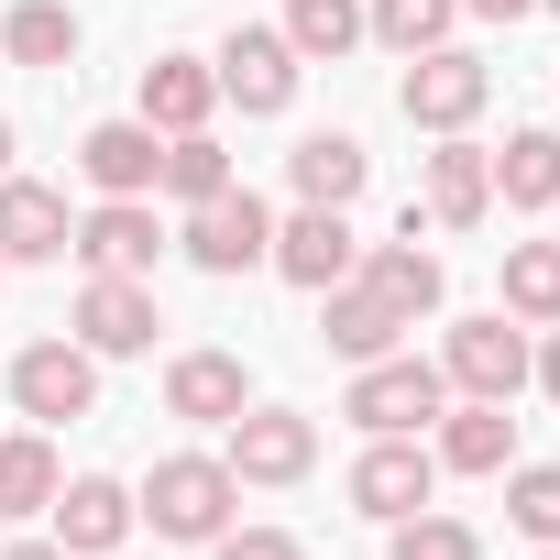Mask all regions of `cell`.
Wrapping results in <instances>:
<instances>
[{
  "instance_id": "cell-2",
  "label": "cell",
  "mask_w": 560,
  "mask_h": 560,
  "mask_svg": "<svg viewBox=\"0 0 560 560\" xmlns=\"http://www.w3.org/2000/svg\"><path fill=\"white\" fill-rule=\"evenodd\" d=\"M440 396H451V374H440V363H418V352L396 363V352H385V363H363V374H352V407H341V418H352V429H374V440H418V429L440 418Z\"/></svg>"
},
{
  "instance_id": "cell-31",
  "label": "cell",
  "mask_w": 560,
  "mask_h": 560,
  "mask_svg": "<svg viewBox=\"0 0 560 560\" xmlns=\"http://www.w3.org/2000/svg\"><path fill=\"white\" fill-rule=\"evenodd\" d=\"M505 516H516L538 549H560V472H516V483H505Z\"/></svg>"
},
{
  "instance_id": "cell-5",
  "label": "cell",
  "mask_w": 560,
  "mask_h": 560,
  "mask_svg": "<svg viewBox=\"0 0 560 560\" xmlns=\"http://www.w3.org/2000/svg\"><path fill=\"white\" fill-rule=\"evenodd\" d=\"M298 67H308V56H298L287 34H264V23H242V34H231V45L209 56V78H220V100H242L253 121L298 100Z\"/></svg>"
},
{
  "instance_id": "cell-3",
  "label": "cell",
  "mask_w": 560,
  "mask_h": 560,
  "mask_svg": "<svg viewBox=\"0 0 560 560\" xmlns=\"http://www.w3.org/2000/svg\"><path fill=\"white\" fill-rule=\"evenodd\" d=\"M483 100H494V67H483V56H462V45H429V56L407 67V89H396V110H407L418 132H462Z\"/></svg>"
},
{
  "instance_id": "cell-18",
  "label": "cell",
  "mask_w": 560,
  "mask_h": 560,
  "mask_svg": "<svg viewBox=\"0 0 560 560\" xmlns=\"http://www.w3.org/2000/svg\"><path fill=\"white\" fill-rule=\"evenodd\" d=\"M209 110H220V78L198 67V56H154L143 67V121L176 143V132H209Z\"/></svg>"
},
{
  "instance_id": "cell-20",
  "label": "cell",
  "mask_w": 560,
  "mask_h": 560,
  "mask_svg": "<svg viewBox=\"0 0 560 560\" xmlns=\"http://www.w3.org/2000/svg\"><path fill=\"white\" fill-rule=\"evenodd\" d=\"M287 176H298V198H308V209H352V198H363V176H374V154H363L352 132H308V143L287 154Z\"/></svg>"
},
{
  "instance_id": "cell-16",
  "label": "cell",
  "mask_w": 560,
  "mask_h": 560,
  "mask_svg": "<svg viewBox=\"0 0 560 560\" xmlns=\"http://www.w3.org/2000/svg\"><path fill=\"white\" fill-rule=\"evenodd\" d=\"M396 330H407V319H396L374 287H352V275H341V287H319V341H330L341 363H385Z\"/></svg>"
},
{
  "instance_id": "cell-17",
  "label": "cell",
  "mask_w": 560,
  "mask_h": 560,
  "mask_svg": "<svg viewBox=\"0 0 560 560\" xmlns=\"http://www.w3.org/2000/svg\"><path fill=\"white\" fill-rule=\"evenodd\" d=\"M78 165H89L100 198H143V187L165 176V143H154V121H100V132L78 143Z\"/></svg>"
},
{
  "instance_id": "cell-29",
  "label": "cell",
  "mask_w": 560,
  "mask_h": 560,
  "mask_svg": "<svg viewBox=\"0 0 560 560\" xmlns=\"http://www.w3.org/2000/svg\"><path fill=\"white\" fill-rule=\"evenodd\" d=\"M385 560H483V538L462 527V516H396V538H385Z\"/></svg>"
},
{
  "instance_id": "cell-30",
  "label": "cell",
  "mask_w": 560,
  "mask_h": 560,
  "mask_svg": "<svg viewBox=\"0 0 560 560\" xmlns=\"http://www.w3.org/2000/svg\"><path fill=\"white\" fill-rule=\"evenodd\" d=\"M451 12H462V0H374V34H385L396 56H429V45L451 34Z\"/></svg>"
},
{
  "instance_id": "cell-36",
  "label": "cell",
  "mask_w": 560,
  "mask_h": 560,
  "mask_svg": "<svg viewBox=\"0 0 560 560\" xmlns=\"http://www.w3.org/2000/svg\"><path fill=\"white\" fill-rule=\"evenodd\" d=\"M0 176H12V121H0Z\"/></svg>"
},
{
  "instance_id": "cell-6",
  "label": "cell",
  "mask_w": 560,
  "mask_h": 560,
  "mask_svg": "<svg viewBox=\"0 0 560 560\" xmlns=\"http://www.w3.org/2000/svg\"><path fill=\"white\" fill-rule=\"evenodd\" d=\"M12 396H23V418H89L100 407V352H78V341H34L23 363H12Z\"/></svg>"
},
{
  "instance_id": "cell-1",
  "label": "cell",
  "mask_w": 560,
  "mask_h": 560,
  "mask_svg": "<svg viewBox=\"0 0 560 560\" xmlns=\"http://www.w3.org/2000/svg\"><path fill=\"white\" fill-rule=\"evenodd\" d=\"M231 494H242L231 462L176 451V462H154V483L132 494V516H154V538H220V527H231Z\"/></svg>"
},
{
  "instance_id": "cell-7",
  "label": "cell",
  "mask_w": 560,
  "mask_h": 560,
  "mask_svg": "<svg viewBox=\"0 0 560 560\" xmlns=\"http://www.w3.org/2000/svg\"><path fill=\"white\" fill-rule=\"evenodd\" d=\"M308 462H319V429L298 407H242L231 418V472L242 483H298Z\"/></svg>"
},
{
  "instance_id": "cell-38",
  "label": "cell",
  "mask_w": 560,
  "mask_h": 560,
  "mask_svg": "<svg viewBox=\"0 0 560 560\" xmlns=\"http://www.w3.org/2000/svg\"><path fill=\"white\" fill-rule=\"evenodd\" d=\"M110 560H121V549H110Z\"/></svg>"
},
{
  "instance_id": "cell-28",
  "label": "cell",
  "mask_w": 560,
  "mask_h": 560,
  "mask_svg": "<svg viewBox=\"0 0 560 560\" xmlns=\"http://www.w3.org/2000/svg\"><path fill=\"white\" fill-rule=\"evenodd\" d=\"M154 187H176V198L198 209V198H220V187H231V154H220L209 132H176V143H165V176H154Z\"/></svg>"
},
{
  "instance_id": "cell-14",
  "label": "cell",
  "mask_w": 560,
  "mask_h": 560,
  "mask_svg": "<svg viewBox=\"0 0 560 560\" xmlns=\"http://www.w3.org/2000/svg\"><path fill=\"white\" fill-rule=\"evenodd\" d=\"M165 407H176V418H198V429H231V418L253 407V374H242V352H176V374H165Z\"/></svg>"
},
{
  "instance_id": "cell-25",
  "label": "cell",
  "mask_w": 560,
  "mask_h": 560,
  "mask_svg": "<svg viewBox=\"0 0 560 560\" xmlns=\"http://www.w3.org/2000/svg\"><path fill=\"white\" fill-rule=\"evenodd\" d=\"M56 483H67V472H56L45 440H0V516H45Z\"/></svg>"
},
{
  "instance_id": "cell-32",
  "label": "cell",
  "mask_w": 560,
  "mask_h": 560,
  "mask_svg": "<svg viewBox=\"0 0 560 560\" xmlns=\"http://www.w3.org/2000/svg\"><path fill=\"white\" fill-rule=\"evenodd\" d=\"M220 560H298V538L287 527H242V538L220 527Z\"/></svg>"
},
{
  "instance_id": "cell-37",
  "label": "cell",
  "mask_w": 560,
  "mask_h": 560,
  "mask_svg": "<svg viewBox=\"0 0 560 560\" xmlns=\"http://www.w3.org/2000/svg\"><path fill=\"white\" fill-rule=\"evenodd\" d=\"M549 560H560V549H549Z\"/></svg>"
},
{
  "instance_id": "cell-22",
  "label": "cell",
  "mask_w": 560,
  "mask_h": 560,
  "mask_svg": "<svg viewBox=\"0 0 560 560\" xmlns=\"http://www.w3.org/2000/svg\"><path fill=\"white\" fill-rule=\"evenodd\" d=\"M505 451H516V418H505L494 396H472V407L440 429V462H451V472H505Z\"/></svg>"
},
{
  "instance_id": "cell-21",
  "label": "cell",
  "mask_w": 560,
  "mask_h": 560,
  "mask_svg": "<svg viewBox=\"0 0 560 560\" xmlns=\"http://www.w3.org/2000/svg\"><path fill=\"white\" fill-rule=\"evenodd\" d=\"M483 198H494V154L451 132V143L429 154V220H440V231H472V220H483Z\"/></svg>"
},
{
  "instance_id": "cell-34",
  "label": "cell",
  "mask_w": 560,
  "mask_h": 560,
  "mask_svg": "<svg viewBox=\"0 0 560 560\" xmlns=\"http://www.w3.org/2000/svg\"><path fill=\"white\" fill-rule=\"evenodd\" d=\"M0 560H67V549L56 538H23V549H0Z\"/></svg>"
},
{
  "instance_id": "cell-33",
  "label": "cell",
  "mask_w": 560,
  "mask_h": 560,
  "mask_svg": "<svg viewBox=\"0 0 560 560\" xmlns=\"http://www.w3.org/2000/svg\"><path fill=\"white\" fill-rule=\"evenodd\" d=\"M462 12H483V23H527V12H549V0H462Z\"/></svg>"
},
{
  "instance_id": "cell-13",
  "label": "cell",
  "mask_w": 560,
  "mask_h": 560,
  "mask_svg": "<svg viewBox=\"0 0 560 560\" xmlns=\"http://www.w3.org/2000/svg\"><path fill=\"white\" fill-rule=\"evenodd\" d=\"M143 341H154V287H143V275H89L78 352H143Z\"/></svg>"
},
{
  "instance_id": "cell-8",
  "label": "cell",
  "mask_w": 560,
  "mask_h": 560,
  "mask_svg": "<svg viewBox=\"0 0 560 560\" xmlns=\"http://www.w3.org/2000/svg\"><path fill=\"white\" fill-rule=\"evenodd\" d=\"M264 264L287 275V287H308V298H319V287H341V275L363 264V242H352V220H341V209H298L287 231H275V253H264Z\"/></svg>"
},
{
  "instance_id": "cell-12",
  "label": "cell",
  "mask_w": 560,
  "mask_h": 560,
  "mask_svg": "<svg viewBox=\"0 0 560 560\" xmlns=\"http://www.w3.org/2000/svg\"><path fill=\"white\" fill-rule=\"evenodd\" d=\"M121 538H132V494H121L110 472L56 483V549H67V560H110Z\"/></svg>"
},
{
  "instance_id": "cell-27",
  "label": "cell",
  "mask_w": 560,
  "mask_h": 560,
  "mask_svg": "<svg viewBox=\"0 0 560 560\" xmlns=\"http://www.w3.org/2000/svg\"><path fill=\"white\" fill-rule=\"evenodd\" d=\"M287 45L298 56H352L363 45V0H287Z\"/></svg>"
},
{
  "instance_id": "cell-10",
  "label": "cell",
  "mask_w": 560,
  "mask_h": 560,
  "mask_svg": "<svg viewBox=\"0 0 560 560\" xmlns=\"http://www.w3.org/2000/svg\"><path fill=\"white\" fill-rule=\"evenodd\" d=\"M67 253H89V275H154V209L143 198H100L78 231H67Z\"/></svg>"
},
{
  "instance_id": "cell-26",
  "label": "cell",
  "mask_w": 560,
  "mask_h": 560,
  "mask_svg": "<svg viewBox=\"0 0 560 560\" xmlns=\"http://www.w3.org/2000/svg\"><path fill=\"white\" fill-rule=\"evenodd\" d=\"M505 308L560 319V242H505Z\"/></svg>"
},
{
  "instance_id": "cell-35",
  "label": "cell",
  "mask_w": 560,
  "mask_h": 560,
  "mask_svg": "<svg viewBox=\"0 0 560 560\" xmlns=\"http://www.w3.org/2000/svg\"><path fill=\"white\" fill-rule=\"evenodd\" d=\"M538 385H549V407H560V341H549V352H538Z\"/></svg>"
},
{
  "instance_id": "cell-24",
  "label": "cell",
  "mask_w": 560,
  "mask_h": 560,
  "mask_svg": "<svg viewBox=\"0 0 560 560\" xmlns=\"http://www.w3.org/2000/svg\"><path fill=\"white\" fill-rule=\"evenodd\" d=\"M0 45H12V67H67L78 56V12L67 0H23V12L0 23Z\"/></svg>"
},
{
  "instance_id": "cell-23",
  "label": "cell",
  "mask_w": 560,
  "mask_h": 560,
  "mask_svg": "<svg viewBox=\"0 0 560 560\" xmlns=\"http://www.w3.org/2000/svg\"><path fill=\"white\" fill-rule=\"evenodd\" d=\"M494 187H505L516 209H560V132H516V143L494 154Z\"/></svg>"
},
{
  "instance_id": "cell-9",
  "label": "cell",
  "mask_w": 560,
  "mask_h": 560,
  "mask_svg": "<svg viewBox=\"0 0 560 560\" xmlns=\"http://www.w3.org/2000/svg\"><path fill=\"white\" fill-rule=\"evenodd\" d=\"M440 374H451L462 396H494V407H505V396L527 385V330H505V319H462L451 352H440Z\"/></svg>"
},
{
  "instance_id": "cell-15",
  "label": "cell",
  "mask_w": 560,
  "mask_h": 560,
  "mask_svg": "<svg viewBox=\"0 0 560 560\" xmlns=\"http://www.w3.org/2000/svg\"><path fill=\"white\" fill-rule=\"evenodd\" d=\"M67 198L56 187H34V176H0V264H56L67 253Z\"/></svg>"
},
{
  "instance_id": "cell-11",
  "label": "cell",
  "mask_w": 560,
  "mask_h": 560,
  "mask_svg": "<svg viewBox=\"0 0 560 560\" xmlns=\"http://www.w3.org/2000/svg\"><path fill=\"white\" fill-rule=\"evenodd\" d=\"M429 483H440V462H429L418 440H374V451L352 462V505H363V516H385V527H396V516H418V505H429Z\"/></svg>"
},
{
  "instance_id": "cell-4",
  "label": "cell",
  "mask_w": 560,
  "mask_h": 560,
  "mask_svg": "<svg viewBox=\"0 0 560 560\" xmlns=\"http://www.w3.org/2000/svg\"><path fill=\"white\" fill-rule=\"evenodd\" d=\"M264 253H275V220H264L253 187H220V198L187 209V264H198V275H253Z\"/></svg>"
},
{
  "instance_id": "cell-19",
  "label": "cell",
  "mask_w": 560,
  "mask_h": 560,
  "mask_svg": "<svg viewBox=\"0 0 560 560\" xmlns=\"http://www.w3.org/2000/svg\"><path fill=\"white\" fill-rule=\"evenodd\" d=\"M363 287H374V298H385V308H396V319L418 330V319H429V308L451 298V275H440V253H418V231H407V242L363 253Z\"/></svg>"
}]
</instances>
